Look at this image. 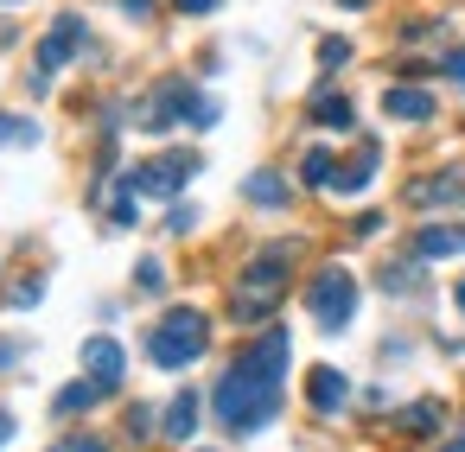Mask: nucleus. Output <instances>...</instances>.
<instances>
[{
  "instance_id": "28",
  "label": "nucleus",
  "mask_w": 465,
  "mask_h": 452,
  "mask_svg": "<svg viewBox=\"0 0 465 452\" xmlns=\"http://www.w3.org/2000/svg\"><path fill=\"white\" fill-rule=\"evenodd\" d=\"M192 223H198V211H192V204H173V217H166V230H173V236H185Z\"/></svg>"
},
{
  "instance_id": "13",
  "label": "nucleus",
  "mask_w": 465,
  "mask_h": 452,
  "mask_svg": "<svg viewBox=\"0 0 465 452\" xmlns=\"http://www.w3.org/2000/svg\"><path fill=\"white\" fill-rule=\"evenodd\" d=\"M242 198H249L255 211H281V204L293 198V185H287L281 172H268V166H262V172H249V179H242Z\"/></svg>"
},
{
  "instance_id": "6",
  "label": "nucleus",
  "mask_w": 465,
  "mask_h": 452,
  "mask_svg": "<svg viewBox=\"0 0 465 452\" xmlns=\"http://www.w3.org/2000/svg\"><path fill=\"white\" fill-rule=\"evenodd\" d=\"M192 172H198V153H160V160L128 166V185H134V198H179Z\"/></svg>"
},
{
  "instance_id": "17",
  "label": "nucleus",
  "mask_w": 465,
  "mask_h": 452,
  "mask_svg": "<svg viewBox=\"0 0 465 452\" xmlns=\"http://www.w3.org/2000/svg\"><path fill=\"white\" fill-rule=\"evenodd\" d=\"M465 249V230H446V223H420L414 230V255L433 261V255H459Z\"/></svg>"
},
{
  "instance_id": "11",
  "label": "nucleus",
  "mask_w": 465,
  "mask_h": 452,
  "mask_svg": "<svg viewBox=\"0 0 465 452\" xmlns=\"http://www.w3.org/2000/svg\"><path fill=\"white\" fill-rule=\"evenodd\" d=\"M376 160H382V147H376V141H357V160H344V166L331 172V192H338V198L363 192V185L376 179Z\"/></svg>"
},
{
  "instance_id": "9",
  "label": "nucleus",
  "mask_w": 465,
  "mask_h": 452,
  "mask_svg": "<svg viewBox=\"0 0 465 452\" xmlns=\"http://www.w3.org/2000/svg\"><path fill=\"white\" fill-rule=\"evenodd\" d=\"M382 115L389 122H433V96L420 84H389L382 90Z\"/></svg>"
},
{
  "instance_id": "5",
  "label": "nucleus",
  "mask_w": 465,
  "mask_h": 452,
  "mask_svg": "<svg viewBox=\"0 0 465 452\" xmlns=\"http://www.w3.org/2000/svg\"><path fill=\"white\" fill-rule=\"evenodd\" d=\"M306 312L319 331H344L357 319V274L351 268H319L306 280Z\"/></svg>"
},
{
  "instance_id": "25",
  "label": "nucleus",
  "mask_w": 465,
  "mask_h": 452,
  "mask_svg": "<svg viewBox=\"0 0 465 452\" xmlns=\"http://www.w3.org/2000/svg\"><path fill=\"white\" fill-rule=\"evenodd\" d=\"M319 64H325V71L351 64V45H344V39H319Z\"/></svg>"
},
{
  "instance_id": "31",
  "label": "nucleus",
  "mask_w": 465,
  "mask_h": 452,
  "mask_svg": "<svg viewBox=\"0 0 465 452\" xmlns=\"http://www.w3.org/2000/svg\"><path fill=\"white\" fill-rule=\"evenodd\" d=\"M153 7L160 0H122V14H134V20H153Z\"/></svg>"
},
{
  "instance_id": "26",
  "label": "nucleus",
  "mask_w": 465,
  "mask_h": 452,
  "mask_svg": "<svg viewBox=\"0 0 465 452\" xmlns=\"http://www.w3.org/2000/svg\"><path fill=\"white\" fill-rule=\"evenodd\" d=\"M39 300H45V280H39V274H33V280H20V287H14V306H39Z\"/></svg>"
},
{
  "instance_id": "18",
  "label": "nucleus",
  "mask_w": 465,
  "mask_h": 452,
  "mask_svg": "<svg viewBox=\"0 0 465 452\" xmlns=\"http://www.w3.org/2000/svg\"><path fill=\"white\" fill-rule=\"evenodd\" d=\"M440 420H446V408H440L433 395H427V401H408V408H401V427H408L414 439H427V433H440Z\"/></svg>"
},
{
  "instance_id": "1",
  "label": "nucleus",
  "mask_w": 465,
  "mask_h": 452,
  "mask_svg": "<svg viewBox=\"0 0 465 452\" xmlns=\"http://www.w3.org/2000/svg\"><path fill=\"white\" fill-rule=\"evenodd\" d=\"M211 408H217V420H223L230 433H262V427L281 414V382H268V376L230 363V376H217Z\"/></svg>"
},
{
  "instance_id": "30",
  "label": "nucleus",
  "mask_w": 465,
  "mask_h": 452,
  "mask_svg": "<svg viewBox=\"0 0 465 452\" xmlns=\"http://www.w3.org/2000/svg\"><path fill=\"white\" fill-rule=\"evenodd\" d=\"M440 71H446L452 84H465V52H446V64H440Z\"/></svg>"
},
{
  "instance_id": "35",
  "label": "nucleus",
  "mask_w": 465,
  "mask_h": 452,
  "mask_svg": "<svg viewBox=\"0 0 465 452\" xmlns=\"http://www.w3.org/2000/svg\"><path fill=\"white\" fill-rule=\"evenodd\" d=\"M452 300H459V312H465V280H459V287H452Z\"/></svg>"
},
{
  "instance_id": "19",
  "label": "nucleus",
  "mask_w": 465,
  "mask_h": 452,
  "mask_svg": "<svg viewBox=\"0 0 465 452\" xmlns=\"http://www.w3.org/2000/svg\"><path fill=\"white\" fill-rule=\"evenodd\" d=\"M109 388L103 382H71V388H58V401H52V414H84V408H96Z\"/></svg>"
},
{
  "instance_id": "33",
  "label": "nucleus",
  "mask_w": 465,
  "mask_h": 452,
  "mask_svg": "<svg viewBox=\"0 0 465 452\" xmlns=\"http://www.w3.org/2000/svg\"><path fill=\"white\" fill-rule=\"evenodd\" d=\"M7 439H14V414H7V408H0V446H7Z\"/></svg>"
},
{
  "instance_id": "22",
  "label": "nucleus",
  "mask_w": 465,
  "mask_h": 452,
  "mask_svg": "<svg viewBox=\"0 0 465 452\" xmlns=\"http://www.w3.org/2000/svg\"><path fill=\"white\" fill-rule=\"evenodd\" d=\"M134 287H141V293H166V268H160V261L147 255V261L134 268Z\"/></svg>"
},
{
  "instance_id": "15",
  "label": "nucleus",
  "mask_w": 465,
  "mask_h": 452,
  "mask_svg": "<svg viewBox=\"0 0 465 452\" xmlns=\"http://www.w3.org/2000/svg\"><path fill=\"white\" fill-rule=\"evenodd\" d=\"M160 433H166V439H179V446L198 433V388H179V395L166 401V427H160Z\"/></svg>"
},
{
  "instance_id": "27",
  "label": "nucleus",
  "mask_w": 465,
  "mask_h": 452,
  "mask_svg": "<svg viewBox=\"0 0 465 452\" xmlns=\"http://www.w3.org/2000/svg\"><path fill=\"white\" fill-rule=\"evenodd\" d=\"M128 433H134V439H147V433H153V408H141V401H134V408H128Z\"/></svg>"
},
{
  "instance_id": "4",
  "label": "nucleus",
  "mask_w": 465,
  "mask_h": 452,
  "mask_svg": "<svg viewBox=\"0 0 465 452\" xmlns=\"http://www.w3.org/2000/svg\"><path fill=\"white\" fill-rule=\"evenodd\" d=\"M211 350V319L198 312V306H173L153 331H147V363H160V369H185V363H198Z\"/></svg>"
},
{
  "instance_id": "10",
  "label": "nucleus",
  "mask_w": 465,
  "mask_h": 452,
  "mask_svg": "<svg viewBox=\"0 0 465 452\" xmlns=\"http://www.w3.org/2000/svg\"><path fill=\"white\" fill-rule=\"evenodd\" d=\"M84 369H90V382H103V388H122V369H128V357H122V344H115V338H90V344H84Z\"/></svg>"
},
{
  "instance_id": "29",
  "label": "nucleus",
  "mask_w": 465,
  "mask_h": 452,
  "mask_svg": "<svg viewBox=\"0 0 465 452\" xmlns=\"http://www.w3.org/2000/svg\"><path fill=\"white\" fill-rule=\"evenodd\" d=\"M20 357H26V344H20V338H0V369H14Z\"/></svg>"
},
{
  "instance_id": "21",
  "label": "nucleus",
  "mask_w": 465,
  "mask_h": 452,
  "mask_svg": "<svg viewBox=\"0 0 465 452\" xmlns=\"http://www.w3.org/2000/svg\"><path fill=\"white\" fill-rule=\"evenodd\" d=\"M7 141L33 147V141H39V128H33V122H20V115H0V147H7Z\"/></svg>"
},
{
  "instance_id": "36",
  "label": "nucleus",
  "mask_w": 465,
  "mask_h": 452,
  "mask_svg": "<svg viewBox=\"0 0 465 452\" xmlns=\"http://www.w3.org/2000/svg\"><path fill=\"white\" fill-rule=\"evenodd\" d=\"M338 7H376V0H338Z\"/></svg>"
},
{
  "instance_id": "23",
  "label": "nucleus",
  "mask_w": 465,
  "mask_h": 452,
  "mask_svg": "<svg viewBox=\"0 0 465 452\" xmlns=\"http://www.w3.org/2000/svg\"><path fill=\"white\" fill-rule=\"evenodd\" d=\"M45 452H109V446H103L96 433H64V439H52Z\"/></svg>"
},
{
  "instance_id": "20",
  "label": "nucleus",
  "mask_w": 465,
  "mask_h": 452,
  "mask_svg": "<svg viewBox=\"0 0 465 452\" xmlns=\"http://www.w3.org/2000/svg\"><path fill=\"white\" fill-rule=\"evenodd\" d=\"M331 172H338V160H331L325 147H312V153L300 160V179H306V185H319V192H331Z\"/></svg>"
},
{
  "instance_id": "16",
  "label": "nucleus",
  "mask_w": 465,
  "mask_h": 452,
  "mask_svg": "<svg viewBox=\"0 0 465 452\" xmlns=\"http://www.w3.org/2000/svg\"><path fill=\"white\" fill-rule=\"evenodd\" d=\"M306 115H312L319 128H338V134H344V128L357 122V109H351V96H338V90H319V96L306 103Z\"/></svg>"
},
{
  "instance_id": "24",
  "label": "nucleus",
  "mask_w": 465,
  "mask_h": 452,
  "mask_svg": "<svg viewBox=\"0 0 465 452\" xmlns=\"http://www.w3.org/2000/svg\"><path fill=\"white\" fill-rule=\"evenodd\" d=\"M382 287H389V293H414V287H420V280H414V261H408V268H401V261L382 268Z\"/></svg>"
},
{
  "instance_id": "37",
  "label": "nucleus",
  "mask_w": 465,
  "mask_h": 452,
  "mask_svg": "<svg viewBox=\"0 0 465 452\" xmlns=\"http://www.w3.org/2000/svg\"><path fill=\"white\" fill-rule=\"evenodd\" d=\"M0 7H14V0H0Z\"/></svg>"
},
{
  "instance_id": "3",
  "label": "nucleus",
  "mask_w": 465,
  "mask_h": 452,
  "mask_svg": "<svg viewBox=\"0 0 465 452\" xmlns=\"http://www.w3.org/2000/svg\"><path fill=\"white\" fill-rule=\"evenodd\" d=\"M293 255H300V242H268V249H262V255L242 268V280H236V293H230V312H236L242 325H262V319L281 306Z\"/></svg>"
},
{
  "instance_id": "34",
  "label": "nucleus",
  "mask_w": 465,
  "mask_h": 452,
  "mask_svg": "<svg viewBox=\"0 0 465 452\" xmlns=\"http://www.w3.org/2000/svg\"><path fill=\"white\" fill-rule=\"evenodd\" d=\"M440 452H465V439H446V446H440Z\"/></svg>"
},
{
  "instance_id": "8",
  "label": "nucleus",
  "mask_w": 465,
  "mask_h": 452,
  "mask_svg": "<svg viewBox=\"0 0 465 452\" xmlns=\"http://www.w3.org/2000/svg\"><path fill=\"white\" fill-rule=\"evenodd\" d=\"M287 357H293L287 325H268V331H262V338H255L236 363H242V369H255V376H268V382H281V376H287Z\"/></svg>"
},
{
  "instance_id": "14",
  "label": "nucleus",
  "mask_w": 465,
  "mask_h": 452,
  "mask_svg": "<svg viewBox=\"0 0 465 452\" xmlns=\"http://www.w3.org/2000/svg\"><path fill=\"white\" fill-rule=\"evenodd\" d=\"M465 198V172H433L408 185V204H459Z\"/></svg>"
},
{
  "instance_id": "12",
  "label": "nucleus",
  "mask_w": 465,
  "mask_h": 452,
  "mask_svg": "<svg viewBox=\"0 0 465 452\" xmlns=\"http://www.w3.org/2000/svg\"><path fill=\"white\" fill-rule=\"evenodd\" d=\"M306 401H312L319 414H338V408L351 401V382H344V376H338L331 363H319V369L306 376Z\"/></svg>"
},
{
  "instance_id": "7",
  "label": "nucleus",
  "mask_w": 465,
  "mask_h": 452,
  "mask_svg": "<svg viewBox=\"0 0 465 452\" xmlns=\"http://www.w3.org/2000/svg\"><path fill=\"white\" fill-rule=\"evenodd\" d=\"M84 39H90V33H84V14H58V26L39 39V71H33V90H52V77H58V71L84 52Z\"/></svg>"
},
{
  "instance_id": "32",
  "label": "nucleus",
  "mask_w": 465,
  "mask_h": 452,
  "mask_svg": "<svg viewBox=\"0 0 465 452\" xmlns=\"http://www.w3.org/2000/svg\"><path fill=\"white\" fill-rule=\"evenodd\" d=\"M179 7H185V14H217L223 0H179Z\"/></svg>"
},
{
  "instance_id": "2",
  "label": "nucleus",
  "mask_w": 465,
  "mask_h": 452,
  "mask_svg": "<svg viewBox=\"0 0 465 452\" xmlns=\"http://www.w3.org/2000/svg\"><path fill=\"white\" fill-rule=\"evenodd\" d=\"M134 128H147V134H166V128H217V103L198 96V84H185V77H160L134 103Z\"/></svg>"
}]
</instances>
